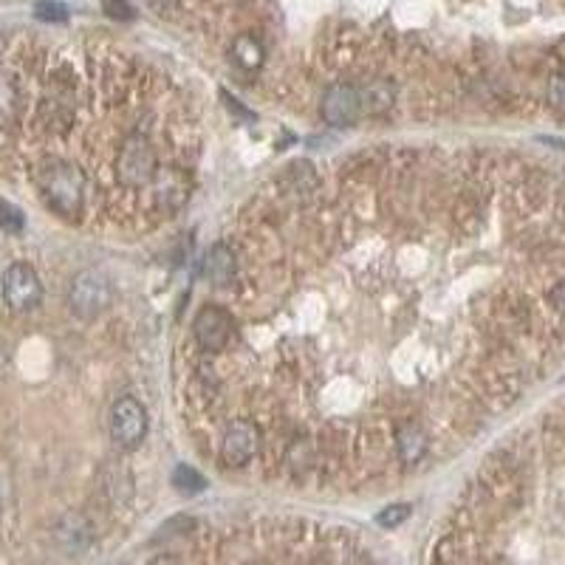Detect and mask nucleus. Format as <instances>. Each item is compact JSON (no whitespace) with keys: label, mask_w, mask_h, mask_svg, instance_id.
I'll use <instances>...</instances> for the list:
<instances>
[{"label":"nucleus","mask_w":565,"mask_h":565,"mask_svg":"<svg viewBox=\"0 0 565 565\" xmlns=\"http://www.w3.org/2000/svg\"><path fill=\"white\" fill-rule=\"evenodd\" d=\"M34 184H37V193L43 195L46 207L57 212L60 218H80L85 210L88 181L77 164L46 159L34 170Z\"/></svg>","instance_id":"obj_1"},{"label":"nucleus","mask_w":565,"mask_h":565,"mask_svg":"<svg viewBox=\"0 0 565 565\" xmlns=\"http://www.w3.org/2000/svg\"><path fill=\"white\" fill-rule=\"evenodd\" d=\"M68 306L80 320H94L111 306V280L97 269L80 272L68 291Z\"/></svg>","instance_id":"obj_2"},{"label":"nucleus","mask_w":565,"mask_h":565,"mask_svg":"<svg viewBox=\"0 0 565 565\" xmlns=\"http://www.w3.org/2000/svg\"><path fill=\"white\" fill-rule=\"evenodd\" d=\"M260 441H263V433H260L258 421L232 419L221 436V461L226 467L249 464L260 452Z\"/></svg>","instance_id":"obj_3"},{"label":"nucleus","mask_w":565,"mask_h":565,"mask_svg":"<svg viewBox=\"0 0 565 565\" xmlns=\"http://www.w3.org/2000/svg\"><path fill=\"white\" fill-rule=\"evenodd\" d=\"M111 436L122 450H136L147 436V413L136 399H119L111 410Z\"/></svg>","instance_id":"obj_4"},{"label":"nucleus","mask_w":565,"mask_h":565,"mask_svg":"<svg viewBox=\"0 0 565 565\" xmlns=\"http://www.w3.org/2000/svg\"><path fill=\"white\" fill-rule=\"evenodd\" d=\"M3 300L12 311H32L43 300V286L32 266L12 263L3 275Z\"/></svg>","instance_id":"obj_5"},{"label":"nucleus","mask_w":565,"mask_h":565,"mask_svg":"<svg viewBox=\"0 0 565 565\" xmlns=\"http://www.w3.org/2000/svg\"><path fill=\"white\" fill-rule=\"evenodd\" d=\"M193 334L198 339V345L207 351V354H221L226 345L232 342L235 334V320H232V311H226L221 306H207L193 323Z\"/></svg>","instance_id":"obj_6"},{"label":"nucleus","mask_w":565,"mask_h":565,"mask_svg":"<svg viewBox=\"0 0 565 565\" xmlns=\"http://www.w3.org/2000/svg\"><path fill=\"white\" fill-rule=\"evenodd\" d=\"M362 116V102H359V91L351 82H337L323 94V119L328 125H354Z\"/></svg>","instance_id":"obj_7"},{"label":"nucleus","mask_w":565,"mask_h":565,"mask_svg":"<svg viewBox=\"0 0 565 565\" xmlns=\"http://www.w3.org/2000/svg\"><path fill=\"white\" fill-rule=\"evenodd\" d=\"M430 450V436L421 424H404L396 433V455L402 464H419L421 458Z\"/></svg>","instance_id":"obj_8"},{"label":"nucleus","mask_w":565,"mask_h":565,"mask_svg":"<svg viewBox=\"0 0 565 565\" xmlns=\"http://www.w3.org/2000/svg\"><path fill=\"white\" fill-rule=\"evenodd\" d=\"M359 91V102H362V113H385L390 105L396 102V85L390 80H365L356 85Z\"/></svg>","instance_id":"obj_9"},{"label":"nucleus","mask_w":565,"mask_h":565,"mask_svg":"<svg viewBox=\"0 0 565 565\" xmlns=\"http://www.w3.org/2000/svg\"><path fill=\"white\" fill-rule=\"evenodd\" d=\"M235 272H238L235 252L226 243H215L207 255V263H204V275L210 277L215 286H229L235 280Z\"/></svg>","instance_id":"obj_10"},{"label":"nucleus","mask_w":565,"mask_h":565,"mask_svg":"<svg viewBox=\"0 0 565 565\" xmlns=\"http://www.w3.org/2000/svg\"><path fill=\"white\" fill-rule=\"evenodd\" d=\"M57 540L63 543V549L82 551L94 540V529L82 515H65L57 526Z\"/></svg>","instance_id":"obj_11"},{"label":"nucleus","mask_w":565,"mask_h":565,"mask_svg":"<svg viewBox=\"0 0 565 565\" xmlns=\"http://www.w3.org/2000/svg\"><path fill=\"white\" fill-rule=\"evenodd\" d=\"M232 57H235V63L243 65V68H258V65L263 63V49H260V43L255 37L241 34V37L235 40V46H232Z\"/></svg>","instance_id":"obj_12"},{"label":"nucleus","mask_w":565,"mask_h":565,"mask_svg":"<svg viewBox=\"0 0 565 565\" xmlns=\"http://www.w3.org/2000/svg\"><path fill=\"white\" fill-rule=\"evenodd\" d=\"M173 486H178V492H190V495H195V492H201V489L207 486V481H204L201 472H195L193 467L181 464V467H176V472H173Z\"/></svg>","instance_id":"obj_13"},{"label":"nucleus","mask_w":565,"mask_h":565,"mask_svg":"<svg viewBox=\"0 0 565 565\" xmlns=\"http://www.w3.org/2000/svg\"><path fill=\"white\" fill-rule=\"evenodd\" d=\"M23 226H26V221H23V212L17 210V207H12L9 201H0V229H3V232H9V235H20V232H23Z\"/></svg>","instance_id":"obj_14"},{"label":"nucleus","mask_w":565,"mask_h":565,"mask_svg":"<svg viewBox=\"0 0 565 565\" xmlns=\"http://www.w3.org/2000/svg\"><path fill=\"white\" fill-rule=\"evenodd\" d=\"M410 517V506H388L382 515L376 517L379 520V526H385V529H393V526H399Z\"/></svg>","instance_id":"obj_15"},{"label":"nucleus","mask_w":565,"mask_h":565,"mask_svg":"<svg viewBox=\"0 0 565 565\" xmlns=\"http://www.w3.org/2000/svg\"><path fill=\"white\" fill-rule=\"evenodd\" d=\"M37 17L40 20H54V23H63L68 12H65V6L60 3H54V0H43V3H37Z\"/></svg>","instance_id":"obj_16"},{"label":"nucleus","mask_w":565,"mask_h":565,"mask_svg":"<svg viewBox=\"0 0 565 565\" xmlns=\"http://www.w3.org/2000/svg\"><path fill=\"white\" fill-rule=\"evenodd\" d=\"M549 102L554 108L565 111V71L549 82Z\"/></svg>","instance_id":"obj_17"},{"label":"nucleus","mask_w":565,"mask_h":565,"mask_svg":"<svg viewBox=\"0 0 565 565\" xmlns=\"http://www.w3.org/2000/svg\"><path fill=\"white\" fill-rule=\"evenodd\" d=\"M105 12L116 20H130L133 17V9H130L125 0H105Z\"/></svg>","instance_id":"obj_18"},{"label":"nucleus","mask_w":565,"mask_h":565,"mask_svg":"<svg viewBox=\"0 0 565 565\" xmlns=\"http://www.w3.org/2000/svg\"><path fill=\"white\" fill-rule=\"evenodd\" d=\"M178 0H150V6L156 9V12H170L173 6H176Z\"/></svg>","instance_id":"obj_19"}]
</instances>
